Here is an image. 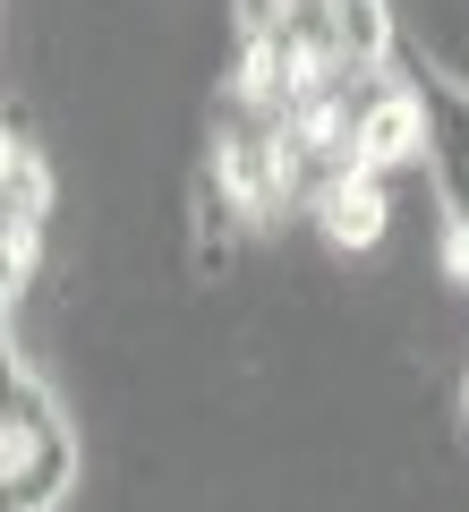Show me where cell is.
<instances>
[{
  "label": "cell",
  "mask_w": 469,
  "mask_h": 512,
  "mask_svg": "<svg viewBox=\"0 0 469 512\" xmlns=\"http://www.w3.org/2000/svg\"><path fill=\"white\" fill-rule=\"evenodd\" d=\"M461 402H469V393H461Z\"/></svg>",
  "instance_id": "52a82bcc"
},
{
  "label": "cell",
  "mask_w": 469,
  "mask_h": 512,
  "mask_svg": "<svg viewBox=\"0 0 469 512\" xmlns=\"http://www.w3.org/2000/svg\"><path fill=\"white\" fill-rule=\"evenodd\" d=\"M43 214H52V171H43V154L26 146V137H9V154H0V291L18 299L26 274H35V239H43Z\"/></svg>",
  "instance_id": "7a4b0ae2"
},
{
  "label": "cell",
  "mask_w": 469,
  "mask_h": 512,
  "mask_svg": "<svg viewBox=\"0 0 469 512\" xmlns=\"http://www.w3.org/2000/svg\"><path fill=\"white\" fill-rule=\"evenodd\" d=\"M418 111H427V163H435V197H444L452 231H469V86H452L444 69H410Z\"/></svg>",
  "instance_id": "3957f363"
},
{
  "label": "cell",
  "mask_w": 469,
  "mask_h": 512,
  "mask_svg": "<svg viewBox=\"0 0 469 512\" xmlns=\"http://www.w3.org/2000/svg\"><path fill=\"white\" fill-rule=\"evenodd\" d=\"M77 487V436L60 419L52 384L9 359L0 376V512H52Z\"/></svg>",
  "instance_id": "6da1fadb"
},
{
  "label": "cell",
  "mask_w": 469,
  "mask_h": 512,
  "mask_svg": "<svg viewBox=\"0 0 469 512\" xmlns=\"http://www.w3.org/2000/svg\"><path fill=\"white\" fill-rule=\"evenodd\" d=\"M256 205L239 197L231 180H222L214 163L197 171V188H188V222H197V239H188V256H197V274L214 282V274H231V256H239V222H248Z\"/></svg>",
  "instance_id": "5b68a950"
},
{
  "label": "cell",
  "mask_w": 469,
  "mask_h": 512,
  "mask_svg": "<svg viewBox=\"0 0 469 512\" xmlns=\"http://www.w3.org/2000/svg\"><path fill=\"white\" fill-rule=\"evenodd\" d=\"M333 9H342V52L359 69H384V52H393V9L384 0H333Z\"/></svg>",
  "instance_id": "8992f818"
},
{
  "label": "cell",
  "mask_w": 469,
  "mask_h": 512,
  "mask_svg": "<svg viewBox=\"0 0 469 512\" xmlns=\"http://www.w3.org/2000/svg\"><path fill=\"white\" fill-rule=\"evenodd\" d=\"M307 205H316V222H325L342 248H376L384 222H393V205H384V171H376V163H333L325 180L307 188Z\"/></svg>",
  "instance_id": "277c9868"
}]
</instances>
